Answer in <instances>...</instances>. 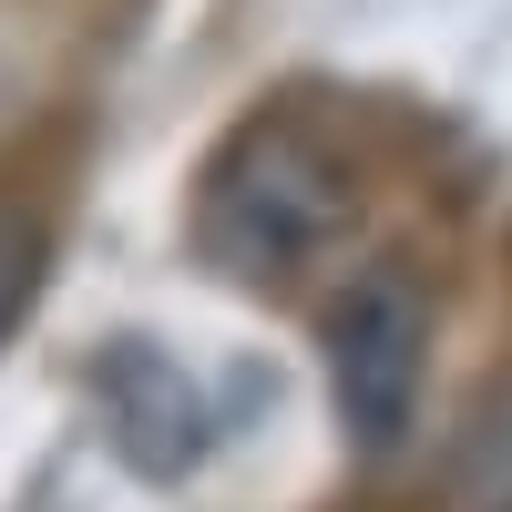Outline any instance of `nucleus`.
<instances>
[{
	"label": "nucleus",
	"instance_id": "20e7f679",
	"mask_svg": "<svg viewBox=\"0 0 512 512\" xmlns=\"http://www.w3.org/2000/svg\"><path fill=\"white\" fill-rule=\"evenodd\" d=\"M461 461H472V482H492V472H512V400L492 410V431H482L472 451H461ZM502 512H512V492H502Z\"/></svg>",
	"mask_w": 512,
	"mask_h": 512
},
{
	"label": "nucleus",
	"instance_id": "f03ea898",
	"mask_svg": "<svg viewBox=\"0 0 512 512\" xmlns=\"http://www.w3.org/2000/svg\"><path fill=\"white\" fill-rule=\"evenodd\" d=\"M420 369H431V297L390 267L359 277L328 308V390H338V420H349L359 451H390L410 431Z\"/></svg>",
	"mask_w": 512,
	"mask_h": 512
},
{
	"label": "nucleus",
	"instance_id": "7ed1b4c3",
	"mask_svg": "<svg viewBox=\"0 0 512 512\" xmlns=\"http://www.w3.org/2000/svg\"><path fill=\"white\" fill-rule=\"evenodd\" d=\"M41 267H52V236H41L31 205H0V349L21 338L31 297H41Z\"/></svg>",
	"mask_w": 512,
	"mask_h": 512
},
{
	"label": "nucleus",
	"instance_id": "f257e3e1",
	"mask_svg": "<svg viewBox=\"0 0 512 512\" xmlns=\"http://www.w3.org/2000/svg\"><path fill=\"white\" fill-rule=\"evenodd\" d=\"M359 226V175L328 134L297 123H256L216 154L205 175V256L236 277H308L318 256Z\"/></svg>",
	"mask_w": 512,
	"mask_h": 512
}]
</instances>
